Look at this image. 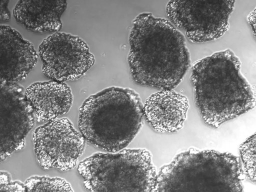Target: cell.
I'll return each mask as SVG.
<instances>
[{
  "label": "cell",
  "mask_w": 256,
  "mask_h": 192,
  "mask_svg": "<svg viewBox=\"0 0 256 192\" xmlns=\"http://www.w3.org/2000/svg\"><path fill=\"white\" fill-rule=\"evenodd\" d=\"M79 112L78 128L85 140L109 152L126 147L143 124L141 99L130 88H106L88 97Z\"/></svg>",
  "instance_id": "3957f363"
},
{
  "label": "cell",
  "mask_w": 256,
  "mask_h": 192,
  "mask_svg": "<svg viewBox=\"0 0 256 192\" xmlns=\"http://www.w3.org/2000/svg\"><path fill=\"white\" fill-rule=\"evenodd\" d=\"M38 52L43 74L61 82L80 78L95 62L94 56L82 38L64 32H56L44 38Z\"/></svg>",
  "instance_id": "ba28073f"
},
{
  "label": "cell",
  "mask_w": 256,
  "mask_h": 192,
  "mask_svg": "<svg viewBox=\"0 0 256 192\" xmlns=\"http://www.w3.org/2000/svg\"><path fill=\"white\" fill-rule=\"evenodd\" d=\"M35 117L24 88L0 81V162L22 149Z\"/></svg>",
  "instance_id": "9c48e42d"
},
{
  "label": "cell",
  "mask_w": 256,
  "mask_h": 192,
  "mask_svg": "<svg viewBox=\"0 0 256 192\" xmlns=\"http://www.w3.org/2000/svg\"><path fill=\"white\" fill-rule=\"evenodd\" d=\"M255 9L248 16V22L249 24L253 29L254 33L255 34Z\"/></svg>",
  "instance_id": "ac0fdd59"
},
{
  "label": "cell",
  "mask_w": 256,
  "mask_h": 192,
  "mask_svg": "<svg viewBox=\"0 0 256 192\" xmlns=\"http://www.w3.org/2000/svg\"><path fill=\"white\" fill-rule=\"evenodd\" d=\"M243 176L234 154L190 148L161 168L154 192H243Z\"/></svg>",
  "instance_id": "277c9868"
},
{
  "label": "cell",
  "mask_w": 256,
  "mask_h": 192,
  "mask_svg": "<svg viewBox=\"0 0 256 192\" xmlns=\"http://www.w3.org/2000/svg\"><path fill=\"white\" fill-rule=\"evenodd\" d=\"M78 170L90 192H154L157 176L150 152L142 148L94 154Z\"/></svg>",
  "instance_id": "5b68a950"
},
{
  "label": "cell",
  "mask_w": 256,
  "mask_h": 192,
  "mask_svg": "<svg viewBox=\"0 0 256 192\" xmlns=\"http://www.w3.org/2000/svg\"><path fill=\"white\" fill-rule=\"evenodd\" d=\"M240 153L244 174L248 178L255 182L256 135L250 136L240 146Z\"/></svg>",
  "instance_id": "9a60e30c"
},
{
  "label": "cell",
  "mask_w": 256,
  "mask_h": 192,
  "mask_svg": "<svg viewBox=\"0 0 256 192\" xmlns=\"http://www.w3.org/2000/svg\"><path fill=\"white\" fill-rule=\"evenodd\" d=\"M8 0H0V22H8L10 18Z\"/></svg>",
  "instance_id": "e0dca14e"
},
{
  "label": "cell",
  "mask_w": 256,
  "mask_h": 192,
  "mask_svg": "<svg viewBox=\"0 0 256 192\" xmlns=\"http://www.w3.org/2000/svg\"><path fill=\"white\" fill-rule=\"evenodd\" d=\"M38 58L33 45L18 32L0 25V81L17 83L24 79Z\"/></svg>",
  "instance_id": "30bf717a"
},
{
  "label": "cell",
  "mask_w": 256,
  "mask_h": 192,
  "mask_svg": "<svg viewBox=\"0 0 256 192\" xmlns=\"http://www.w3.org/2000/svg\"><path fill=\"white\" fill-rule=\"evenodd\" d=\"M129 43L128 62L138 84L174 90L190 67L185 36L166 18L139 14L133 20Z\"/></svg>",
  "instance_id": "6da1fadb"
},
{
  "label": "cell",
  "mask_w": 256,
  "mask_h": 192,
  "mask_svg": "<svg viewBox=\"0 0 256 192\" xmlns=\"http://www.w3.org/2000/svg\"><path fill=\"white\" fill-rule=\"evenodd\" d=\"M66 0H19L13 10L16 20L36 34L58 32L62 26L61 16Z\"/></svg>",
  "instance_id": "4fadbf2b"
},
{
  "label": "cell",
  "mask_w": 256,
  "mask_h": 192,
  "mask_svg": "<svg viewBox=\"0 0 256 192\" xmlns=\"http://www.w3.org/2000/svg\"><path fill=\"white\" fill-rule=\"evenodd\" d=\"M0 192H26L24 184L13 180L8 172L0 170Z\"/></svg>",
  "instance_id": "2e32d148"
},
{
  "label": "cell",
  "mask_w": 256,
  "mask_h": 192,
  "mask_svg": "<svg viewBox=\"0 0 256 192\" xmlns=\"http://www.w3.org/2000/svg\"><path fill=\"white\" fill-rule=\"evenodd\" d=\"M32 136L36 160L46 170H71L84 150V138L67 118L56 119L38 127Z\"/></svg>",
  "instance_id": "52a82bcc"
},
{
  "label": "cell",
  "mask_w": 256,
  "mask_h": 192,
  "mask_svg": "<svg viewBox=\"0 0 256 192\" xmlns=\"http://www.w3.org/2000/svg\"><path fill=\"white\" fill-rule=\"evenodd\" d=\"M235 0H171L166 13L170 22L182 30L192 42L221 38L228 30Z\"/></svg>",
  "instance_id": "8992f818"
},
{
  "label": "cell",
  "mask_w": 256,
  "mask_h": 192,
  "mask_svg": "<svg viewBox=\"0 0 256 192\" xmlns=\"http://www.w3.org/2000/svg\"><path fill=\"white\" fill-rule=\"evenodd\" d=\"M188 108L186 96L174 90H161L146 100L143 105L144 117L156 131L172 133L182 128Z\"/></svg>",
  "instance_id": "8fae6325"
},
{
  "label": "cell",
  "mask_w": 256,
  "mask_h": 192,
  "mask_svg": "<svg viewBox=\"0 0 256 192\" xmlns=\"http://www.w3.org/2000/svg\"><path fill=\"white\" fill-rule=\"evenodd\" d=\"M240 70L239 58L230 48L193 64L190 80L194 101L208 126L218 128L254 107V92Z\"/></svg>",
  "instance_id": "7a4b0ae2"
},
{
  "label": "cell",
  "mask_w": 256,
  "mask_h": 192,
  "mask_svg": "<svg viewBox=\"0 0 256 192\" xmlns=\"http://www.w3.org/2000/svg\"><path fill=\"white\" fill-rule=\"evenodd\" d=\"M24 96L38 122H48L67 113L73 102L70 86L54 80L33 83Z\"/></svg>",
  "instance_id": "7c38bea8"
},
{
  "label": "cell",
  "mask_w": 256,
  "mask_h": 192,
  "mask_svg": "<svg viewBox=\"0 0 256 192\" xmlns=\"http://www.w3.org/2000/svg\"><path fill=\"white\" fill-rule=\"evenodd\" d=\"M24 184L26 192H74L70 184L60 178L32 176Z\"/></svg>",
  "instance_id": "5bb4252c"
}]
</instances>
